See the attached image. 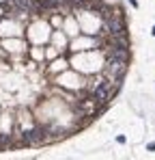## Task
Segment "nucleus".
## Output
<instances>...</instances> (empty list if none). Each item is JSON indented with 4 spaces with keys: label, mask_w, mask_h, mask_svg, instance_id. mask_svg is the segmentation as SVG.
Returning a JSON list of instances; mask_svg holds the SVG:
<instances>
[{
    "label": "nucleus",
    "mask_w": 155,
    "mask_h": 160,
    "mask_svg": "<svg viewBox=\"0 0 155 160\" xmlns=\"http://www.w3.org/2000/svg\"><path fill=\"white\" fill-rule=\"evenodd\" d=\"M103 33L110 35V37H114V35H125V22H123V17H121L119 11L106 15V22H103Z\"/></svg>",
    "instance_id": "nucleus-1"
},
{
    "label": "nucleus",
    "mask_w": 155,
    "mask_h": 160,
    "mask_svg": "<svg viewBox=\"0 0 155 160\" xmlns=\"http://www.w3.org/2000/svg\"><path fill=\"white\" fill-rule=\"evenodd\" d=\"M125 69H127V61H121V59H108L106 76H108L110 80H123Z\"/></svg>",
    "instance_id": "nucleus-2"
},
{
    "label": "nucleus",
    "mask_w": 155,
    "mask_h": 160,
    "mask_svg": "<svg viewBox=\"0 0 155 160\" xmlns=\"http://www.w3.org/2000/svg\"><path fill=\"white\" fill-rule=\"evenodd\" d=\"M11 2L19 13H33L35 11V0H11Z\"/></svg>",
    "instance_id": "nucleus-3"
},
{
    "label": "nucleus",
    "mask_w": 155,
    "mask_h": 160,
    "mask_svg": "<svg viewBox=\"0 0 155 160\" xmlns=\"http://www.w3.org/2000/svg\"><path fill=\"white\" fill-rule=\"evenodd\" d=\"M146 149H149V151H155V143H149V145H146Z\"/></svg>",
    "instance_id": "nucleus-4"
},
{
    "label": "nucleus",
    "mask_w": 155,
    "mask_h": 160,
    "mask_svg": "<svg viewBox=\"0 0 155 160\" xmlns=\"http://www.w3.org/2000/svg\"><path fill=\"white\" fill-rule=\"evenodd\" d=\"M151 35H155V26H153V30H151Z\"/></svg>",
    "instance_id": "nucleus-5"
}]
</instances>
